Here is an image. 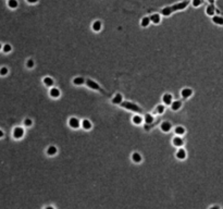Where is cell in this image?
Listing matches in <instances>:
<instances>
[{"instance_id": "19", "label": "cell", "mask_w": 223, "mask_h": 209, "mask_svg": "<svg viewBox=\"0 0 223 209\" xmlns=\"http://www.w3.org/2000/svg\"><path fill=\"white\" fill-rule=\"evenodd\" d=\"M132 160L134 161L135 164H139V162L142 161V156H140V154H139V152H134V154L132 155Z\"/></svg>"}, {"instance_id": "14", "label": "cell", "mask_w": 223, "mask_h": 209, "mask_svg": "<svg viewBox=\"0 0 223 209\" xmlns=\"http://www.w3.org/2000/svg\"><path fill=\"white\" fill-rule=\"evenodd\" d=\"M176 158L180 160H184L186 158V150L184 148H180L176 152Z\"/></svg>"}, {"instance_id": "17", "label": "cell", "mask_w": 223, "mask_h": 209, "mask_svg": "<svg viewBox=\"0 0 223 209\" xmlns=\"http://www.w3.org/2000/svg\"><path fill=\"white\" fill-rule=\"evenodd\" d=\"M150 23H151V21H150V16H144V18L142 19V21H140V26L147 27V26H149Z\"/></svg>"}, {"instance_id": "18", "label": "cell", "mask_w": 223, "mask_h": 209, "mask_svg": "<svg viewBox=\"0 0 223 209\" xmlns=\"http://www.w3.org/2000/svg\"><path fill=\"white\" fill-rule=\"evenodd\" d=\"M57 152H58V149H57L56 146H49L48 149H47V155L48 156H54Z\"/></svg>"}, {"instance_id": "16", "label": "cell", "mask_w": 223, "mask_h": 209, "mask_svg": "<svg viewBox=\"0 0 223 209\" xmlns=\"http://www.w3.org/2000/svg\"><path fill=\"white\" fill-rule=\"evenodd\" d=\"M181 107H182V103L179 101V100H175V101H173V103H171V109L173 111H179L181 109Z\"/></svg>"}, {"instance_id": "3", "label": "cell", "mask_w": 223, "mask_h": 209, "mask_svg": "<svg viewBox=\"0 0 223 209\" xmlns=\"http://www.w3.org/2000/svg\"><path fill=\"white\" fill-rule=\"evenodd\" d=\"M86 84H87V85H88V87H90L92 89H95V91H102V93H104V91H102V89L100 88L99 85H98L97 83H95L94 81L87 80V81H86Z\"/></svg>"}, {"instance_id": "11", "label": "cell", "mask_w": 223, "mask_h": 209, "mask_svg": "<svg viewBox=\"0 0 223 209\" xmlns=\"http://www.w3.org/2000/svg\"><path fill=\"white\" fill-rule=\"evenodd\" d=\"M150 21H151V23H154V24H159V23L161 22L160 14H158V13H154V14H151L150 15Z\"/></svg>"}, {"instance_id": "13", "label": "cell", "mask_w": 223, "mask_h": 209, "mask_svg": "<svg viewBox=\"0 0 223 209\" xmlns=\"http://www.w3.org/2000/svg\"><path fill=\"white\" fill-rule=\"evenodd\" d=\"M215 13V8L213 4H209L207 8H206V14L209 15V16H213Z\"/></svg>"}, {"instance_id": "15", "label": "cell", "mask_w": 223, "mask_h": 209, "mask_svg": "<svg viewBox=\"0 0 223 209\" xmlns=\"http://www.w3.org/2000/svg\"><path fill=\"white\" fill-rule=\"evenodd\" d=\"M92 28L94 32H100L101 28H102V24H101L100 21H95V22L92 23Z\"/></svg>"}, {"instance_id": "12", "label": "cell", "mask_w": 223, "mask_h": 209, "mask_svg": "<svg viewBox=\"0 0 223 209\" xmlns=\"http://www.w3.org/2000/svg\"><path fill=\"white\" fill-rule=\"evenodd\" d=\"M172 143H173V145L175 146V147H182V146H183V144H184V141L182 140V137L176 136V137H174V138H173Z\"/></svg>"}, {"instance_id": "4", "label": "cell", "mask_w": 223, "mask_h": 209, "mask_svg": "<svg viewBox=\"0 0 223 209\" xmlns=\"http://www.w3.org/2000/svg\"><path fill=\"white\" fill-rule=\"evenodd\" d=\"M162 101H163L164 105H170L171 106V103H173V96L171 94H164L163 97H162Z\"/></svg>"}, {"instance_id": "23", "label": "cell", "mask_w": 223, "mask_h": 209, "mask_svg": "<svg viewBox=\"0 0 223 209\" xmlns=\"http://www.w3.org/2000/svg\"><path fill=\"white\" fill-rule=\"evenodd\" d=\"M132 121H133V123L134 124H136V125H139L140 123L143 122V118L140 117V115H134L133 118H132Z\"/></svg>"}, {"instance_id": "7", "label": "cell", "mask_w": 223, "mask_h": 209, "mask_svg": "<svg viewBox=\"0 0 223 209\" xmlns=\"http://www.w3.org/2000/svg\"><path fill=\"white\" fill-rule=\"evenodd\" d=\"M160 128H161V130L163 131V132L168 133V132H170L171 129H172V124H171L170 122H168V121H164V122H162L161 123Z\"/></svg>"}, {"instance_id": "22", "label": "cell", "mask_w": 223, "mask_h": 209, "mask_svg": "<svg viewBox=\"0 0 223 209\" xmlns=\"http://www.w3.org/2000/svg\"><path fill=\"white\" fill-rule=\"evenodd\" d=\"M82 126H83V129L84 130H90L92 129V123H90V121L89 120H83L82 121Z\"/></svg>"}, {"instance_id": "21", "label": "cell", "mask_w": 223, "mask_h": 209, "mask_svg": "<svg viewBox=\"0 0 223 209\" xmlns=\"http://www.w3.org/2000/svg\"><path fill=\"white\" fill-rule=\"evenodd\" d=\"M44 84L48 86V87H52V85H54V80L49 77V76H46L45 79H44Z\"/></svg>"}, {"instance_id": "5", "label": "cell", "mask_w": 223, "mask_h": 209, "mask_svg": "<svg viewBox=\"0 0 223 209\" xmlns=\"http://www.w3.org/2000/svg\"><path fill=\"white\" fill-rule=\"evenodd\" d=\"M80 124H81V123H80V121H78L77 118H74L73 117V118H71L69 120V125L71 126L72 129H78V128H80Z\"/></svg>"}, {"instance_id": "31", "label": "cell", "mask_w": 223, "mask_h": 209, "mask_svg": "<svg viewBox=\"0 0 223 209\" xmlns=\"http://www.w3.org/2000/svg\"><path fill=\"white\" fill-rule=\"evenodd\" d=\"M7 74H8V68L2 67L0 69V75H7Z\"/></svg>"}, {"instance_id": "35", "label": "cell", "mask_w": 223, "mask_h": 209, "mask_svg": "<svg viewBox=\"0 0 223 209\" xmlns=\"http://www.w3.org/2000/svg\"><path fill=\"white\" fill-rule=\"evenodd\" d=\"M1 137H4V131L0 130V138H1Z\"/></svg>"}, {"instance_id": "2", "label": "cell", "mask_w": 223, "mask_h": 209, "mask_svg": "<svg viewBox=\"0 0 223 209\" xmlns=\"http://www.w3.org/2000/svg\"><path fill=\"white\" fill-rule=\"evenodd\" d=\"M120 106L125 108V109H128V110L135 111V112H143V109L140 107H138V105H135L133 103H128V101H122L120 103Z\"/></svg>"}, {"instance_id": "29", "label": "cell", "mask_w": 223, "mask_h": 209, "mask_svg": "<svg viewBox=\"0 0 223 209\" xmlns=\"http://www.w3.org/2000/svg\"><path fill=\"white\" fill-rule=\"evenodd\" d=\"M165 105H159V106H157V108H156V111H157V113L159 114H161L164 112V109H165Z\"/></svg>"}, {"instance_id": "27", "label": "cell", "mask_w": 223, "mask_h": 209, "mask_svg": "<svg viewBox=\"0 0 223 209\" xmlns=\"http://www.w3.org/2000/svg\"><path fill=\"white\" fill-rule=\"evenodd\" d=\"M8 6L9 8H11V9H16V8H18V6H19V2H18L16 0H9Z\"/></svg>"}, {"instance_id": "28", "label": "cell", "mask_w": 223, "mask_h": 209, "mask_svg": "<svg viewBox=\"0 0 223 209\" xmlns=\"http://www.w3.org/2000/svg\"><path fill=\"white\" fill-rule=\"evenodd\" d=\"M204 4V0H192V6L194 8H198Z\"/></svg>"}, {"instance_id": "26", "label": "cell", "mask_w": 223, "mask_h": 209, "mask_svg": "<svg viewBox=\"0 0 223 209\" xmlns=\"http://www.w3.org/2000/svg\"><path fill=\"white\" fill-rule=\"evenodd\" d=\"M174 132L176 135H183L185 133V129L183 126H176L175 129H174Z\"/></svg>"}, {"instance_id": "8", "label": "cell", "mask_w": 223, "mask_h": 209, "mask_svg": "<svg viewBox=\"0 0 223 209\" xmlns=\"http://www.w3.org/2000/svg\"><path fill=\"white\" fill-rule=\"evenodd\" d=\"M181 95H182L183 98L186 99V98H188V97H191V96L193 95V91L188 87H185L181 91Z\"/></svg>"}, {"instance_id": "20", "label": "cell", "mask_w": 223, "mask_h": 209, "mask_svg": "<svg viewBox=\"0 0 223 209\" xmlns=\"http://www.w3.org/2000/svg\"><path fill=\"white\" fill-rule=\"evenodd\" d=\"M112 103H114V105H120V103H122V95L121 94H116L113 99H112Z\"/></svg>"}, {"instance_id": "24", "label": "cell", "mask_w": 223, "mask_h": 209, "mask_svg": "<svg viewBox=\"0 0 223 209\" xmlns=\"http://www.w3.org/2000/svg\"><path fill=\"white\" fill-rule=\"evenodd\" d=\"M85 83V79L84 77H81V76H78V77H75L73 80V84L74 85H82V84Z\"/></svg>"}, {"instance_id": "33", "label": "cell", "mask_w": 223, "mask_h": 209, "mask_svg": "<svg viewBox=\"0 0 223 209\" xmlns=\"http://www.w3.org/2000/svg\"><path fill=\"white\" fill-rule=\"evenodd\" d=\"M24 124H25L26 126H31L32 124H33V121H32L31 119L27 118V119H25V120H24Z\"/></svg>"}, {"instance_id": "30", "label": "cell", "mask_w": 223, "mask_h": 209, "mask_svg": "<svg viewBox=\"0 0 223 209\" xmlns=\"http://www.w3.org/2000/svg\"><path fill=\"white\" fill-rule=\"evenodd\" d=\"M4 52H10L12 50V47H11V45H9V44H6V45L4 46Z\"/></svg>"}, {"instance_id": "6", "label": "cell", "mask_w": 223, "mask_h": 209, "mask_svg": "<svg viewBox=\"0 0 223 209\" xmlns=\"http://www.w3.org/2000/svg\"><path fill=\"white\" fill-rule=\"evenodd\" d=\"M24 135V130L22 128H16L13 130V136L14 138H22Z\"/></svg>"}, {"instance_id": "1", "label": "cell", "mask_w": 223, "mask_h": 209, "mask_svg": "<svg viewBox=\"0 0 223 209\" xmlns=\"http://www.w3.org/2000/svg\"><path fill=\"white\" fill-rule=\"evenodd\" d=\"M188 4H189V1L188 0H186V1H182V2L173 4V6H171V7L163 8V9L161 10V14L164 15V16H168V15H170L171 13H173V12L181 11V10L186 9Z\"/></svg>"}, {"instance_id": "9", "label": "cell", "mask_w": 223, "mask_h": 209, "mask_svg": "<svg viewBox=\"0 0 223 209\" xmlns=\"http://www.w3.org/2000/svg\"><path fill=\"white\" fill-rule=\"evenodd\" d=\"M212 22L217 24V25L223 26V16H221V15H213L212 16Z\"/></svg>"}, {"instance_id": "10", "label": "cell", "mask_w": 223, "mask_h": 209, "mask_svg": "<svg viewBox=\"0 0 223 209\" xmlns=\"http://www.w3.org/2000/svg\"><path fill=\"white\" fill-rule=\"evenodd\" d=\"M49 95L52 98H58V97H60V91L57 87H51L49 91Z\"/></svg>"}, {"instance_id": "32", "label": "cell", "mask_w": 223, "mask_h": 209, "mask_svg": "<svg viewBox=\"0 0 223 209\" xmlns=\"http://www.w3.org/2000/svg\"><path fill=\"white\" fill-rule=\"evenodd\" d=\"M26 67L27 68H33L34 67V61L32 60V59H30V60H27V62H26Z\"/></svg>"}, {"instance_id": "34", "label": "cell", "mask_w": 223, "mask_h": 209, "mask_svg": "<svg viewBox=\"0 0 223 209\" xmlns=\"http://www.w3.org/2000/svg\"><path fill=\"white\" fill-rule=\"evenodd\" d=\"M28 4H37L38 2V0H26Z\"/></svg>"}, {"instance_id": "25", "label": "cell", "mask_w": 223, "mask_h": 209, "mask_svg": "<svg viewBox=\"0 0 223 209\" xmlns=\"http://www.w3.org/2000/svg\"><path fill=\"white\" fill-rule=\"evenodd\" d=\"M145 122H146V124H151L152 122H154V117L151 115L150 113H147L146 115H145Z\"/></svg>"}, {"instance_id": "36", "label": "cell", "mask_w": 223, "mask_h": 209, "mask_svg": "<svg viewBox=\"0 0 223 209\" xmlns=\"http://www.w3.org/2000/svg\"><path fill=\"white\" fill-rule=\"evenodd\" d=\"M1 48H2V45H1V43H0V49H1Z\"/></svg>"}]
</instances>
